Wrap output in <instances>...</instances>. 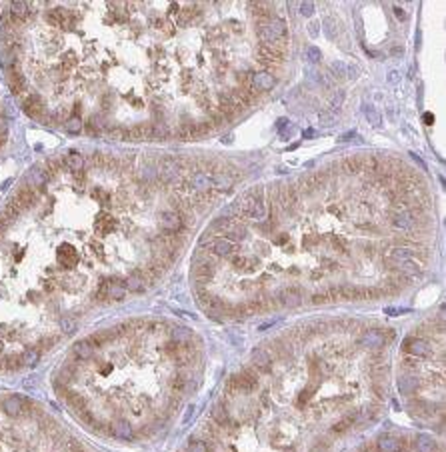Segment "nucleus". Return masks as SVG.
<instances>
[{
  "label": "nucleus",
  "instance_id": "4468645a",
  "mask_svg": "<svg viewBox=\"0 0 446 452\" xmlns=\"http://www.w3.org/2000/svg\"><path fill=\"white\" fill-rule=\"evenodd\" d=\"M72 352L76 358H82V360H88V358L94 356V346L90 340H80L72 346Z\"/></svg>",
  "mask_w": 446,
  "mask_h": 452
},
{
  "label": "nucleus",
  "instance_id": "a18cd8bd",
  "mask_svg": "<svg viewBox=\"0 0 446 452\" xmlns=\"http://www.w3.org/2000/svg\"><path fill=\"white\" fill-rule=\"evenodd\" d=\"M346 70H350V72H346V74H348V76H353V78H356V76H358V66H353V64H350V66H346Z\"/></svg>",
  "mask_w": 446,
  "mask_h": 452
},
{
  "label": "nucleus",
  "instance_id": "393cba45",
  "mask_svg": "<svg viewBox=\"0 0 446 452\" xmlns=\"http://www.w3.org/2000/svg\"><path fill=\"white\" fill-rule=\"evenodd\" d=\"M114 226H116V222H114V218L108 215L100 216L98 218V222H96V230H100V234H110L112 230H114Z\"/></svg>",
  "mask_w": 446,
  "mask_h": 452
},
{
  "label": "nucleus",
  "instance_id": "b1692460",
  "mask_svg": "<svg viewBox=\"0 0 446 452\" xmlns=\"http://www.w3.org/2000/svg\"><path fill=\"white\" fill-rule=\"evenodd\" d=\"M392 268H396L404 276H416L418 274V264L416 262H390Z\"/></svg>",
  "mask_w": 446,
  "mask_h": 452
},
{
  "label": "nucleus",
  "instance_id": "20e7f679",
  "mask_svg": "<svg viewBox=\"0 0 446 452\" xmlns=\"http://www.w3.org/2000/svg\"><path fill=\"white\" fill-rule=\"evenodd\" d=\"M56 262H60L66 268H74L80 262V254L72 244H60L56 248Z\"/></svg>",
  "mask_w": 446,
  "mask_h": 452
},
{
  "label": "nucleus",
  "instance_id": "f3484780",
  "mask_svg": "<svg viewBox=\"0 0 446 452\" xmlns=\"http://www.w3.org/2000/svg\"><path fill=\"white\" fill-rule=\"evenodd\" d=\"M418 388V378L412 374H402L398 378V390L402 394H412Z\"/></svg>",
  "mask_w": 446,
  "mask_h": 452
},
{
  "label": "nucleus",
  "instance_id": "4c0bfd02",
  "mask_svg": "<svg viewBox=\"0 0 446 452\" xmlns=\"http://www.w3.org/2000/svg\"><path fill=\"white\" fill-rule=\"evenodd\" d=\"M336 112H332V110H326V112H322L320 114V122L324 124V126H332L334 122H336Z\"/></svg>",
  "mask_w": 446,
  "mask_h": 452
},
{
  "label": "nucleus",
  "instance_id": "bb28decb",
  "mask_svg": "<svg viewBox=\"0 0 446 452\" xmlns=\"http://www.w3.org/2000/svg\"><path fill=\"white\" fill-rule=\"evenodd\" d=\"M416 448H418V452H436V442L430 436H418Z\"/></svg>",
  "mask_w": 446,
  "mask_h": 452
},
{
  "label": "nucleus",
  "instance_id": "2f4dec72",
  "mask_svg": "<svg viewBox=\"0 0 446 452\" xmlns=\"http://www.w3.org/2000/svg\"><path fill=\"white\" fill-rule=\"evenodd\" d=\"M364 114H366V120H368L372 126H380V112L376 110L374 106L364 104Z\"/></svg>",
  "mask_w": 446,
  "mask_h": 452
},
{
  "label": "nucleus",
  "instance_id": "e433bc0d",
  "mask_svg": "<svg viewBox=\"0 0 446 452\" xmlns=\"http://www.w3.org/2000/svg\"><path fill=\"white\" fill-rule=\"evenodd\" d=\"M342 100H344V92H342V90H340V92H334V94H332V100H330V110L334 112L336 108H340Z\"/></svg>",
  "mask_w": 446,
  "mask_h": 452
},
{
  "label": "nucleus",
  "instance_id": "c85d7f7f",
  "mask_svg": "<svg viewBox=\"0 0 446 452\" xmlns=\"http://www.w3.org/2000/svg\"><path fill=\"white\" fill-rule=\"evenodd\" d=\"M40 358V350L38 348H28L22 354V366H34Z\"/></svg>",
  "mask_w": 446,
  "mask_h": 452
},
{
  "label": "nucleus",
  "instance_id": "58836bf2",
  "mask_svg": "<svg viewBox=\"0 0 446 452\" xmlns=\"http://www.w3.org/2000/svg\"><path fill=\"white\" fill-rule=\"evenodd\" d=\"M60 324H62V330H64L66 334H72L74 330H76V322H74L72 318H62Z\"/></svg>",
  "mask_w": 446,
  "mask_h": 452
},
{
  "label": "nucleus",
  "instance_id": "423d86ee",
  "mask_svg": "<svg viewBox=\"0 0 446 452\" xmlns=\"http://www.w3.org/2000/svg\"><path fill=\"white\" fill-rule=\"evenodd\" d=\"M160 228L166 230L168 234H174L182 230V215L178 210H166L160 215Z\"/></svg>",
  "mask_w": 446,
  "mask_h": 452
},
{
  "label": "nucleus",
  "instance_id": "a19ab883",
  "mask_svg": "<svg viewBox=\"0 0 446 452\" xmlns=\"http://www.w3.org/2000/svg\"><path fill=\"white\" fill-rule=\"evenodd\" d=\"M318 32H320V22H318V20H310V22H308V34H310L312 38H316Z\"/></svg>",
  "mask_w": 446,
  "mask_h": 452
},
{
  "label": "nucleus",
  "instance_id": "9b49d317",
  "mask_svg": "<svg viewBox=\"0 0 446 452\" xmlns=\"http://www.w3.org/2000/svg\"><path fill=\"white\" fill-rule=\"evenodd\" d=\"M384 334L380 330H366V332L360 336V344L366 346V348H380L384 344Z\"/></svg>",
  "mask_w": 446,
  "mask_h": 452
},
{
  "label": "nucleus",
  "instance_id": "c756f323",
  "mask_svg": "<svg viewBox=\"0 0 446 452\" xmlns=\"http://www.w3.org/2000/svg\"><path fill=\"white\" fill-rule=\"evenodd\" d=\"M228 240L230 242H238V240H244L246 238V228L244 226H238V224H232L230 228H228Z\"/></svg>",
  "mask_w": 446,
  "mask_h": 452
},
{
  "label": "nucleus",
  "instance_id": "f8f14e48",
  "mask_svg": "<svg viewBox=\"0 0 446 452\" xmlns=\"http://www.w3.org/2000/svg\"><path fill=\"white\" fill-rule=\"evenodd\" d=\"M270 364H272V358H270V354H268L266 350L259 348V350L252 352V366H254L259 372H266V370L270 368Z\"/></svg>",
  "mask_w": 446,
  "mask_h": 452
},
{
  "label": "nucleus",
  "instance_id": "39448f33",
  "mask_svg": "<svg viewBox=\"0 0 446 452\" xmlns=\"http://www.w3.org/2000/svg\"><path fill=\"white\" fill-rule=\"evenodd\" d=\"M404 352L412 358H424L430 354V346L422 338H406L404 340Z\"/></svg>",
  "mask_w": 446,
  "mask_h": 452
},
{
  "label": "nucleus",
  "instance_id": "c9c22d12",
  "mask_svg": "<svg viewBox=\"0 0 446 452\" xmlns=\"http://www.w3.org/2000/svg\"><path fill=\"white\" fill-rule=\"evenodd\" d=\"M306 58H308L312 64H316V62H320L322 54H320V50H318L316 46H308L306 48Z\"/></svg>",
  "mask_w": 446,
  "mask_h": 452
},
{
  "label": "nucleus",
  "instance_id": "a211bd4d",
  "mask_svg": "<svg viewBox=\"0 0 446 452\" xmlns=\"http://www.w3.org/2000/svg\"><path fill=\"white\" fill-rule=\"evenodd\" d=\"M4 412L8 414V416H18L20 412H22V398H18V396H8L6 400H4Z\"/></svg>",
  "mask_w": 446,
  "mask_h": 452
},
{
  "label": "nucleus",
  "instance_id": "6e6552de",
  "mask_svg": "<svg viewBox=\"0 0 446 452\" xmlns=\"http://www.w3.org/2000/svg\"><path fill=\"white\" fill-rule=\"evenodd\" d=\"M210 416H212V422H216V424H218V426H222V429H236V426H238L234 420L230 418V414H228L226 406H222V405L212 406Z\"/></svg>",
  "mask_w": 446,
  "mask_h": 452
},
{
  "label": "nucleus",
  "instance_id": "2eb2a0df",
  "mask_svg": "<svg viewBox=\"0 0 446 452\" xmlns=\"http://www.w3.org/2000/svg\"><path fill=\"white\" fill-rule=\"evenodd\" d=\"M48 182V176L44 170H40V168H34L30 174H28V186L32 188V191H38V188H42L44 184Z\"/></svg>",
  "mask_w": 446,
  "mask_h": 452
},
{
  "label": "nucleus",
  "instance_id": "7c9ffc66",
  "mask_svg": "<svg viewBox=\"0 0 446 452\" xmlns=\"http://www.w3.org/2000/svg\"><path fill=\"white\" fill-rule=\"evenodd\" d=\"M320 26H322L324 34L328 36L330 40H336V38H338V26H336L334 20H324V22H320Z\"/></svg>",
  "mask_w": 446,
  "mask_h": 452
},
{
  "label": "nucleus",
  "instance_id": "f257e3e1",
  "mask_svg": "<svg viewBox=\"0 0 446 452\" xmlns=\"http://www.w3.org/2000/svg\"><path fill=\"white\" fill-rule=\"evenodd\" d=\"M256 34L260 38V44H272L278 42L282 38H286V26L282 20H266L256 28Z\"/></svg>",
  "mask_w": 446,
  "mask_h": 452
},
{
  "label": "nucleus",
  "instance_id": "37998d69",
  "mask_svg": "<svg viewBox=\"0 0 446 452\" xmlns=\"http://www.w3.org/2000/svg\"><path fill=\"white\" fill-rule=\"evenodd\" d=\"M398 78H400V74L396 70H392L390 74H388V82H390V84H396V82H398Z\"/></svg>",
  "mask_w": 446,
  "mask_h": 452
},
{
  "label": "nucleus",
  "instance_id": "a878e982",
  "mask_svg": "<svg viewBox=\"0 0 446 452\" xmlns=\"http://www.w3.org/2000/svg\"><path fill=\"white\" fill-rule=\"evenodd\" d=\"M64 128H66V132H71V134H78V132H82V128H84L82 118H80V116H71V118H66V122H64Z\"/></svg>",
  "mask_w": 446,
  "mask_h": 452
},
{
  "label": "nucleus",
  "instance_id": "473e14b6",
  "mask_svg": "<svg viewBox=\"0 0 446 452\" xmlns=\"http://www.w3.org/2000/svg\"><path fill=\"white\" fill-rule=\"evenodd\" d=\"M330 72H332L336 78H344V76H346V64H344L342 60H332Z\"/></svg>",
  "mask_w": 446,
  "mask_h": 452
},
{
  "label": "nucleus",
  "instance_id": "0eeeda50",
  "mask_svg": "<svg viewBox=\"0 0 446 452\" xmlns=\"http://www.w3.org/2000/svg\"><path fill=\"white\" fill-rule=\"evenodd\" d=\"M210 250L216 254V256H222V258H226V256H232L236 252V246L234 242H230L226 236H218L210 240Z\"/></svg>",
  "mask_w": 446,
  "mask_h": 452
},
{
  "label": "nucleus",
  "instance_id": "9d476101",
  "mask_svg": "<svg viewBox=\"0 0 446 452\" xmlns=\"http://www.w3.org/2000/svg\"><path fill=\"white\" fill-rule=\"evenodd\" d=\"M390 262H416V252L408 246H394L390 250Z\"/></svg>",
  "mask_w": 446,
  "mask_h": 452
},
{
  "label": "nucleus",
  "instance_id": "5701e85b",
  "mask_svg": "<svg viewBox=\"0 0 446 452\" xmlns=\"http://www.w3.org/2000/svg\"><path fill=\"white\" fill-rule=\"evenodd\" d=\"M84 162H86V160H84V156H82L80 152H71V154L66 156V166L71 168L72 172H76V174L84 170Z\"/></svg>",
  "mask_w": 446,
  "mask_h": 452
},
{
  "label": "nucleus",
  "instance_id": "f704fd0d",
  "mask_svg": "<svg viewBox=\"0 0 446 452\" xmlns=\"http://www.w3.org/2000/svg\"><path fill=\"white\" fill-rule=\"evenodd\" d=\"M354 420H356V414H348V416H344V418H342L338 424H334V426H332V432H344V430L353 424Z\"/></svg>",
  "mask_w": 446,
  "mask_h": 452
},
{
  "label": "nucleus",
  "instance_id": "49530a36",
  "mask_svg": "<svg viewBox=\"0 0 446 452\" xmlns=\"http://www.w3.org/2000/svg\"><path fill=\"white\" fill-rule=\"evenodd\" d=\"M424 122H426V124H432V122H434V116H432L430 112H426V114H424Z\"/></svg>",
  "mask_w": 446,
  "mask_h": 452
},
{
  "label": "nucleus",
  "instance_id": "c03bdc74",
  "mask_svg": "<svg viewBox=\"0 0 446 452\" xmlns=\"http://www.w3.org/2000/svg\"><path fill=\"white\" fill-rule=\"evenodd\" d=\"M394 14H396V18H398V20H406V12H404V10H400L398 6H394Z\"/></svg>",
  "mask_w": 446,
  "mask_h": 452
},
{
  "label": "nucleus",
  "instance_id": "79ce46f5",
  "mask_svg": "<svg viewBox=\"0 0 446 452\" xmlns=\"http://www.w3.org/2000/svg\"><path fill=\"white\" fill-rule=\"evenodd\" d=\"M312 300H314V302H326L328 296H326V292H316V294L312 296Z\"/></svg>",
  "mask_w": 446,
  "mask_h": 452
},
{
  "label": "nucleus",
  "instance_id": "ddd939ff",
  "mask_svg": "<svg viewBox=\"0 0 446 452\" xmlns=\"http://www.w3.org/2000/svg\"><path fill=\"white\" fill-rule=\"evenodd\" d=\"M278 296H280L282 304H284V306H290V308H296V306L302 302V296L298 294L296 288H284Z\"/></svg>",
  "mask_w": 446,
  "mask_h": 452
},
{
  "label": "nucleus",
  "instance_id": "f03ea898",
  "mask_svg": "<svg viewBox=\"0 0 446 452\" xmlns=\"http://www.w3.org/2000/svg\"><path fill=\"white\" fill-rule=\"evenodd\" d=\"M96 294H98L100 298H114V300H122V298L128 294V290H126L124 282L118 280V278H104V280L98 284Z\"/></svg>",
  "mask_w": 446,
  "mask_h": 452
},
{
  "label": "nucleus",
  "instance_id": "dca6fc26",
  "mask_svg": "<svg viewBox=\"0 0 446 452\" xmlns=\"http://www.w3.org/2000/svg\"><path fill=\"white\" fill-rule=\"evenodd\" d=\"M112 434H114L116 438H122V440H130V438L134 436L130 422H126V420H116V422L112 424Z\"/></svg>",
  "mask_w": 446,
  "mask_h": 452
},
{
  "label": "nucleus",
  "instance_id": "7ed1b4c3",
  "mask_svg": "<svg viewBox=\"0 0 446 452\" xmlns=\"http://www.w3.org/2000/svg\"><path fill=\"white\" fill-rule=\"evenodd\" d=\"M248 84L254 92H264V90H270L274 86V76L270 72L256 70L250 72V78H248Z\"/></svg>",
  "mask_w": 446,
  "mask_h": 452
},
{
  "label": "nucleus",
  "instance_id": "4be33fe9",
  "mask_svg": "<svg viewBox=\"0 0 446 452\" xmlns=\"http://www.w3.org/2000/svg\"><path fill=\"white\" fill-rule=\"evenodd\" d=\"M124 286H126V290H130V292H142L144 288H146V282H144V278H142L140 274L136 272V274H130L126 280H122Z\"/></svg>",
  "mask_w": 446,
  "mask_h": 452
},
{
  "label": "nucleus",
  "instance_id": "cd10ccee",
  "mask_svg": "<svg viewBox=\"0 0 446 452\" xmlns=\"http://www.w3.org/2000/svg\"><path fill=\"white\" fill-rule=\"evenodd\" d=\"M212 186L218 188V191H226V188L232 186V178L226 176V174H216V176L212 178Z\"/></svg>",
  "mask_w": 446,
  "mask_h": 452
},
{
  "label": "nucleus",
  "instance_id": "6ab92c4d",
  "mask_svg": "<svg viewBox=\"0 0 446 452\" xmlns=\"http://www.w3.org/2000/svg\"><path fill=\"white\" fill-rule=\"evenodd\" d=\"M170 336H172V342L178 344V346L188 344V342L192 340V332H190L188 328H184V326H174V328L170 330Z\"/></svg>",
  "mask_w": 446,
  "mask_h": 452
},
{
  "label": "nucleus",
  "instance_id": "1a4fd4ad",
  "mask_svg": "<svg viewBox=\"0 0 446 452\" xmlns=\"http://www.w3.org/2000/svg\"><path fill=\"white\" fill-rule=\"evenodd\" d=\"M414 224H416V218H414L412 212H408V210H398V212L392 215V226H394L396 230L408 232V230L414 228Z\"/></svg>",
  "mask_w": 446,
  "mask_h": 452
},
{
  "label": "nucleus",
  "instance_id": "412c9836",
  "mask_svg": "<svg viewBox=\"0 0 446 452\" xmlns=\"http://www.w3.org/2000/svg\"><path fill=\"white\" fill-rule=\"evenodd\" d=\"M192 186H194V191H208L212 186V178L208 174H204V172H196L194 176H192Z\"/></svg>",
  "mask_w": 446,
  "mask_h": 452
},
{
  "label": "nucleus",
  "instance_id": "aec40b11",
  "mask_svg": "<svg viewBox=\"0 0 446 452\" xmlns=\"http://www.w3.org/2000/svg\"><path fill=\"white\" fill-rule=\"evenodd\" d=\"M378 450L380 452H398L400 450V442L392 436H380L378 438Z\"/></svg>",
  "mask_w": 446,
  "mask_h": 452
},
{
  "label": "nucleus",
  "instance_id": "ea45409f",
  "mask_svg": "<svg viewBox=\"0 0 446 452\" xmlns=\"http://www.w3.org/2000/svg\"><path fill=\"white\" fill-rule=\"evenodd\" d=\"M300 14L302 16H312L314 14V2H302L300 4Z\"/></svg>",
  "mask_w": 446,
  "mask_h": 452
},
{
  "label": "nucleus",
  "instance_id": "72a5a7b5",
  "mask_svg": "<svg viewBox=\"0 0 446 452\" xmlns=\"http://www.w3.org/2000/svg\"><path fill=\"white\" fill-rule=\"evenodd\" d=\"M186 452H208V444H206L204 440H196V438H192V440L188 442Z\"/></svg>",
  "mask_w": 446,
  "mask_h": 452
}]
</instances>
